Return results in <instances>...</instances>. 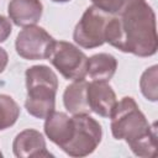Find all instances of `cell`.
<instances>
[{
  "label": "cell",
  "mask_w": 158,
  "mask_h": 158,
  "mask_svg": "<svg viewBox=\"0 0 158 158\" xmlns=\"http://www.w3.org/2000/svg\"><path fill=\"white\" fill-rule=\"evenodd\" d=\"M105 42L125 53L151 57L157 53L158 36L156 14L146 0H125L122 7L110 16Z\"/></svg>",
  "instance_id": "1"
},
{
  "label": "cell",
  "mask_w": 158,
  "mask_h": 158,
  "mask_svg": "<svg viewBox=\"0 0 158 158\" xmlns=\"http://www.w3.org/2000/svg\"><path fill=\"white\" fill-rule=\"evenodd\" d=\"M110 118L114 138L125 139L138 157L148 158L156 154L157 125H149L133 98L125 96L117 101Z\"/></svg>",
  "instance_id": "2"
},
{
  "label": "cell",
  "mask_w": 158,
  "mask_h": 158,
  "mask_svg": "<svg viewBox=\"0 0 158 158\" xmlns=\"http://www.w3.org/2000/svg\"><path fill=\"white\" fill-rule=\"evenodd\" d=\"M27 98L25 107L36 118H46L56 109L58 78L47 65L38 64L26 69Z\"/></svg>",
  "instance_id": "3"
},
{
  "label": "cell",
  "mask_w": 158,
  "mask_h": 158,
  "mask_svg": "<svg viewBox=\"0 0 158 158\" xmlns=\"http://www.w3.org/2000/svg\"><path fill=\"white\" fill-rule=\"evenodd\" d=\"M72 117L74 121L73 136L60 149L74 158L86 157L91 154L101 142V125L89 114L73 115Z\"/></svg>",
  "instance_id": "4"
},
{
  "label": "cell",
  "mask_w": 158,
  "mask_h": 158,
  "mask_svg": "<svg viewBox=\"0 0 158 158\" xmlns=\"http://www.w3.org/2000/svg\"><path fill=\"white\" fill-rule=\"evenodd\" d=\"M88 57L77 46L67 41H56L48 58L52 65L67 80H81L88 75Z\"/></svg>",
  "instance_id": "5"
},
{
  "label": "cell",
  "mask_w": 158,
  "mask_h": 158,
  "mask_svg": "<svg viewBox=\"0 0 158 158\" xmlns=\"http://www.w3.org/2000/svg\"><path fill=\"white\" fill-rule=\"evenodd\" d=\"M110 16V14L101 11L94 5L89 6L75 25L73 32L74 42L86 49L102 46L105 43V32Z\"/></svg>",
  "instance_id": "6"
},
{
  "label": "cell",
  "mask_w": 158,
  "mask_h": 158,
  "mask_svg": "<svg viewBox=\"0 0 158 158\" xmlns=\"http://www.w3.org/2000/svg\"><path fill=\"white\" fill-rule=\"evenodd\" d=\"M56 40L43 28L36 25L26 26L16 37L15 48L17 54L27 60L48 59Z\"/></svg>",
  "instance_id": "7"
},
{
  "label": "cell",
  "mask_w": 158,
  "mask_h": 158,
  "mask_svg": "<svg viewBox=\"0 0 158 158\" xmlns=\"http://www.w3.org/2000/svg\"><path fill=\"white\" fill-rule=\"evenodd\" d=\"M86 101L91 112L101 117H110L117 99L107 81L91 80L86 86Z\"/></svg>",
  "instance_id": "8"
},
{
  "label": "cell",
  "mask_w": 158,
  "mask_h": 158,
  "mask_svg": "<svg viewBox=\"0 0 158 158\" xmlns=\"http://www.w3.org/2000/svg\"><path fill=\"white\" fill-rule=\"evenodd\" d=\"M12 151L17 158H47L53 157L47 151L43 135L33 128H27L16 135L12 142Z\"/></svg>",
  "instance_id": "9"
},
{
  "label": "cell",
  "mask_w": 158,
  "mask_h": 158,
  "mask_svg": "<svg viewBox=\"0 0 158 158\" xmlns=\"http://www.w3.org/2000/svg\"><path fill=\"white\" fill-rule=\"evenodd\" d=\"M44 133L51 142L62 148L73 136L74 121L73 117H69L65 112L53 111L49 116L44 118Z\"/></svg>",
  "instance_id": "10"
},
{
  "label": "cell",
  "mask_w": 158,
  "mask_h": 158,
  "mask_svg": "<svg viewBox=\"0 0 158 158\" xmlns=\"http://www.w3.org/2000/svg\"><path fill=\"white\" fill-rule=\"evenodd\" d=\"M9 19L21 27L36 25L43 12L41 0H10L7 5Z\"/></svg>",
  "instance_id": "11"
},
{
  "label": "cell",
  "mask_w": 158,
  "mask_h": 158,
  "mask_svg": "<svg viewBox=\"0 0 158 158\" xmlns=\"http://www.w3.org/2000/svg\"><path fill=\"white\" fill-rule=\"evenodd\" d=\"M86 86L88 81L81 79L74 80L65 88L63 93V104L67 111H69L72 115L91 112L86 101Z\"/></svg>",
  "instance_id": "12"
},
{
  "label": "cell",
  "mask_w": 158,
  "mask_h": 158,
  "mask_svg": "<svg viewBox=\"0 0 158 158\" xmlns=\"http://www.w3.org/2000/svg\"><path fill=\"white\" fill-rule=\"evenodd\" d=\"M117 69V60L112 54L98 53L88 59V75L91 80L109 81Z\"/></svg>",
  "instance_id": "13"
},
{
  "label": "cell",
  "mask_w": 158,
  "mask_h": 158,
  "mask_svg": "<svg viewBox=\"0 0 158 158\" xmlns=\"http://www.w3.org/2000/svg\"><path fill=\"white\" fill-rule=\"evenodd\" d=\"M20 112L19 104L10 95L0 94V131L15 125Z\"/></svg>",
  "instance_id": "14"
},
{
  "label": "cell",
  "mask_w": 158,
  "mask_h": 158,
  "mask_svg": "<svg viewBox=\"0 0 158 158\" xmlns=\"http://www.w3.org/2000/svg\"><path fill=\"white\" fill-rule=\"evenodd\" d=\"M157 78H158V67L152 65L147 68L139 79V88L146 99L149 101L158 100V89H157Z\"/></svg>",
  "instance_id": "15"
},
{
  "label": "cell",
  "mask_w": 158,
  "mask_h": 158,
  "mask_svg": "<svg viewBox=\"0 0 158 158\" xmlns=\"http://www.w3.org/2000/svg\"><path fill=\"white\" fill-rule=\"evenodd\" d=\"M90 1L93 2L94 6H96L101 11L110 15H115L122 7L125 0H90Z\"/></svg>",
  "instance_id": "16"
},
{
  "label": "cell",
  "mask_w": 158,
  "mask_h": 158,
  "mask_svg": "<svg viewBox=\"0 0 158 158\" xmlns=\"http://www.w3.org/2000/svg\"><path fill=\"white\" fill-rule=\"evenodd\" d=\"M12 26H11V20L0 15V43L5 42L9 36L11 35Z\"/></svg>",
  "instance_id": "17"
},
{
  "label": "cell",
  "mask_w": 158,
  "mask_h": 158,
  "mask_svg": "<svg viewBox=\"0 0 158 158\" xmlns=\"http://www.w3.org/2000/svg\"><path fill=\"white\" fill-rule=\"evenodd\" d=\"M7 62H9V54H7V52L2 47H0V73H2L5 70V68L7 65Z\"/></svg>",
  "instance_id": "18"
},
{
  "label": "cell",
  "mask_w": 158,
  "mask_h": 158,
  "mask_svg": "<svg viewBox=\"0 0 158 158\" xmlns=\"http://www.w3.org/2000/svg\"><path fill=\"white\" fill-rule=\"evenodd\" d=\"M53 2H60V4H63V2H68V1H70V0H52Z\"/></svg>",
  "instance_id": "19"
},
{
  "label": "cell",
  "mask_w": 158,
  "mask_h": 158,
  "mask_svg": "<svg viewBox=\"0 0 158 158\" xmlns=\"http://www.w3.org/2000/svg\"><path fill=\"white\" fill-rule=\"evenodd\" d=\"M1 157H2V153H1V152H0V158H1Z\"/></svg>",
  "instance_id": "20"
}]
</instances>
